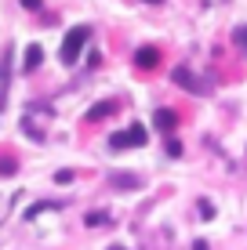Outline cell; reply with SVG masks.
Segmentation results:
<instances>
[{"instance_id": "9", "label": "cell", "mask_w": 247, "mask_h": 250, "mask_svg": "<svg viewBox=\"0 0 247 250\" xmlns=\"http://www.w3.org/2000/svg\"><path fill=\"white\" fill-rule=\"evenodd\" d=\"M236 44L247 47V25H244V29H236Z\"/></svg>"}, {"instance_id": "1", "label": "cell", "mask_w": 247, "mask_h": 250, "mask_svg": "<svg viewBox=\"0 0 247 250\" xmlns=\"http://www.w3.org/2000/svg\"><path fill=\"white\" fill-rule=\"evenodd\" d=\"M88 37H91L88 25H73V29L66 33V40H62V62H66V65H73L76 58H80V51H84V44H88Z\"/></svg>"}, {"instance_id": "12", "label": "cell", "mask_w": 247, "mask_h": 250, "mask_svg": "<svg viewBox=\"0 0 247 250\" xmlns=\"http://www.w3.org/2000/svg\"><path fill=\"white\" fill-rule=\"evenodd\" d=\"M149 4H160V0H149Z\"/></svg>"}, {"instance_id": "3", "label": "cell", "mask_w": 247, "mask_h": 250, "mask_svg": "<svg viewBox=\"0 0 247 250\" xmlns=\"http://www.w3.org/2000/svg\"><path fill=\"white\" fill-rule=\"evenodd\" d=\"M175 83L178 87H189L193 94H207V80H200V76L189 73V69H175Z\"/></svg>"}, {"instance_id": "5", "label": "cell", "mask_w": 247, "mask_h": 250, "mask_svg": "<svg viewBox=\"0 0 247 250\" xmlns=\"http://www.w3.org/2000/svg\"><path fill=\"white\" fill-rule=\"evenodd\" d=\"M153 124H157L164 134H171L178 127V113H175V109H157V113H153Z\"/></svg>"}, {"instance_id": "7", "label": "cell", "mask_w": 247, "mask_h": 250, "mask_svg": "<svg viewBox=\"0 0 247 250\" xmlns=\"http://www.w3.org/2000/svg\"><path fill=\"white\" fill-rule=\"evenodd\" d=\"M113 113H116V102H98V105L88 113V120H102V116H113Z\"/></svg>"}, {"instance_id": "11", "label": "cell", "mask_w": 247, "mask_h": 250, "mask_svg": "<svg viewBox=\"0 0 247 250\" xmlns=\"http://www.w3.org/2000/svg\"><path fill=\"white\" fill-rule=\"evenodd\" d=\"M109 250H124V247H109Z\"/></svg>"}, {"instance_id": "6", "label": "cell", "mask_w": 247, "mask_h": 250, "mask_svg": "<svg viewBox=\"0 0 247 250\" xmlns=\"http://www.w3.org/2000/svg\"><path fill=\"white\" fill-rule=\"evenodd\" d=\"M40 62H44V51H40L37 44H29V47H25V62H22V65H25V73H33V69H37Z\"/></svg>"}, {"instance_id": "2", "label": "cell", "mask_w": 247, "mask_h": 250, "mask_svg": "<svg viewBox=\"0 0 247 250\" xmlns=\"http://www.w3.org/2000/svg\"><path fill=\"white\" fill-rule=\"evenodd\" d=\"M109 145H113V149H131V145H146V127L135 124V127H127V131L109 134Z\"/></svg>"}, {"instance_id": "4", "label": "cell", "mask_w": 247, "mask_h": 250, "mask_svg": "<svg viewBox=\"0 0 247 250\" xmlns=\"http://www.w3.org/2000/svg\"><path fill=\"white\" fill-rule=\"evenodd\" d=\"M135 65H138V69H157L160 65V51L157 47H138V51H135Z\"/></svg>"}, {"instance_id": "8", "label": "cell", "mask_w": 247, "mask_h": 250, "mask_svg": "<svg viewBox=\"0 0 247 250\" xmlns=\"http://www.w3.org/2000/svg\"><path fill=\"white\" fill-rule=\"evenodd\" d=\"M167 156H182V142H167Z\"/></svg>"}, {"instance_id": "10", "label": "cell", "mask_w": 247, "mask_h": 250, "mask_svg": "<svg viewBox=\"0 0 247 250\" xmlns=\"http://www.w3.org/2000/svg\"><path fill=\"white\" fill-rule=\"evenodd\" d=\"M22 7H29V11H37V7H40V0H22Z\"/></svg>"}]
</instances>
